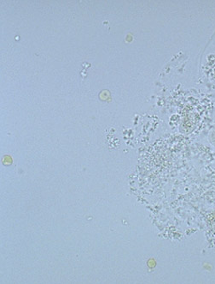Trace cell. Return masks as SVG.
Segmentation results:
<instances>
[{"instance_id": "1", "label": "cell", "mask_w": 215, "mask_h": 284, "mask_svg": "<svg viewBox=\"0 0 215 284\" xmlns=\"http://www.w3.org/2000/svg\"><path fill=\"white\" fill-rule=\"evenodd\" d=\"M211 141L212 143H213L214 145H215V129L214 130V131H213V133H212Z\"/></svg>"}]
</instances>
